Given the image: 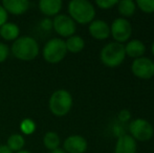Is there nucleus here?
<instances>
[{"mask_svg":"<svg viewBox=\"0 0 154 153\" xmlns=\"http://www.w3.org/2000/svg\"><path fill=\"white\" fill-rule=\"evenodd\" d=\"M69 17L79 24H89L94 20L95 8L87 0H71L68 3Z\"/></svg>","mask_w":154,"mask_h":153,"instance_id":"obj_1","label":"nucleus"},{"mask_svg":"<svg viewBox=\"0 0 154 153\" xmlns=\"http://www.w3.org/2000/svg\"><path fill=\"white\" fill-rule=\"evenodd\" d=\"M39 44L34 38L24 36L19 37L12 45V53L21 61H32L39 54Z\"/></svg>","mask_w":154,"mask_h":153,"instance_id":"obj_2","label":"nucleus"},{"mask_svg":"<svg viewBox=\"0 0 154 153\" xmlns=\"http://www.w3.org/2000/svg\"><path fill=\"white\" fill-rule=\"evenodd\" d=\"M126 58L125 46L122 43L109 42L101 49L100 59L102 63L109 68L120 66Z\"/></svg>","mask_w":154,"mask_h":153,"instance_id":"obj_3","label":"nucleus"},{"mask_svg":"<svg viewBox=\"0 0 154 153\" xmlns=\"http://www.w3.org/2000/svg\"><path fill=\"white\" fill-rule=\"evenodd\" d=\"M72 96L66 89H58L49 98L48 107L51 112L56 116H64L72 107Z\"/></svg>","mask_w":154,"mask_h":153,"instance_id":"obj_4","label":"nucleus"},{"mask_svg":"<svg viewBox=\"0 0 154 153\" xmlns=\"http://www.w3.org/2000/svg\"><path fill=\"white\" fill-rule=\"evenodd\" d=\"M67 54L65 41L60 38H53L43 47V58L46 62L56 64L61 62Z\"/></svg>","mask_w":154,"mask_h":153,"instance_id":"obj_5","label":"nucleus"},{"mask_svg":"<svg viewBox=\"0 0 154 153\" xmlns=\"http://www.w3.org/2000/svg\"><path fill=\"white\" fill-rule=\"evenodd\" d=\"M130 135L135 141L147 142L150 141L154 135V128L150 122L145 118H135L129 123Z\"/></svg>","mask_w":154,"mask_h":153,"instance_id":"obj_6","label":"nucleus"},{"mask_svg":"<svg viewBox=\"0 0 154 153\" xmlns=\"http://www.w3.org/2000/svg\"><path fill=\"white\" fill-rule=\"evenodd\" d=\"M132 35V26L128 19L119 18L114 19L110 25V36L114 39V42L123 43L128 42Z\"/></svg>","mask_w":154,"mask_h":153,"instance_id":"obj_7","label":"nucleus"},{"mask_svg":"<svg viewBox=\"0 0 154 153\" xmlns=\"http://www.w3.org/2000/svg\"><path fill=\"white\" fill-rule=\"evenodd\" d=\"M131 72L138 79H152L154 77V61L147 57L134 59L131 64Z\"/></svg>","mask_w":154,"mask_h":153,"instance_id":"obj_8","label":"nucleus"},{"mask_svg":"<svg viewBox=\"0 0 154 153\" xmlns=\"http://www.w3.org/2000/svg\"><path fill=\"white\" fill-rule=\"evenodd\" d=\"M53 29L61 37L69 38L73 36L77 31L75 22L69 16L64 14L57 15L53 20Z\"/></svg>","mask_w":154,"mask_h":153,"instance_id":"obj_9","label":"nucleus"},{"mask_svg":"<svg viewBox=\"0 0 154 153\" xmlns=\"http://www.w3.org/2000/svg\"><path fill=\"white\" fill-rule=\"evenodd\" d=\"M64 151L66 153H85L88 144L82 135L73 134L68 136L63 143Z\"/></svg>","mask_w":154,"mask_h":153,"instance_id":"obj_10","label":"nucleus"},{"mask_svg":"<svg viewBox=\"0 0 154 153\" xmlns=\"http://www.w3.org/2000/svg\"><path fill=\"white\" fill-rule=\"evenodd\" d=\"M88 32L92 38L97 40H105L110 36V25L101 19H94L89 23Z\"/></svg>","mask_w":154,"mask_h":153,"instance_id":"obj_11","label":"nucleus"},{"mask_svg":"<svg viewBox=\"0 0 154 153\" xmlns=\"http://www.w3.org/2000/svg\"><path fill=\"white\" fill-rule=\"evenodd\" d=\"M137 143L130 134H123L118 139L114 153H136Z\"/></svg>","mask_w":154,"mask_h":153,"instance_id":"obj_12","label":"nucleus"},{"mask_svg":"<svg viewBox=\"0 0 154 153\" xmlns=\"http://www.w3.org/2000/svg\"><path fill=\"white\" fill-rule=\"evenodd\" d=\"M1 5L10 14L22 15L29 10V1L27 0H3Z\"/></svg>","mask_w":154,"mask_h":153,"instance_id":"obj_13","label":"nucleus"},{"mask_svg":"<svg viewBox=\"0 0 154 153\" xmlns=\"http://www.w3.org/2000/svg\"><path fill=\"white\" fill-rule=\"evenodd\" d=\"M125 46V53L126 56L133 59H137L144 56L146 53V45L144 44L142 40L138 39H132L127 42V44L124 45Z\"/></svg>","mask_w":154,"mask_h":153,"instance_id":"obj_14","label":"nucleus"},{"mask_svg":"<svg viewBox=\"0 0 154 153\" xmlns=\"http://www.w3.org/2000/svg\"><path fill=\"white\" fill-rule=\"evenodd\" d=\"M61 0H41L39 2V10L43 15L47 17L57 16L62 8Z\"/></svg>","mask_w":154,"mask_h":153,"instance_id":"obj_15","label":"nucleus"},{"mask_svg":"<svg viewBox=\"0 0 154 153\" xmlns=\"http://www.w3.org/2000/svg\"><path fill=\"white\" fill-rule=\"evenodd\" d=\"M20 29L16 23L6 22L0 27V37L5 41H15L19 38Z\"/></svg>","mask_w":154,"mask_h":153,"instance_id":"obj_16","label":"nucleus"},{"mask_svg":"<svg viewBox=\"0 0 154 153\" xmlns=\"http://www.w3.org/2000/svg\"><path fill=\"white\" fill-rule=\"evenodd\" d=\"M65 45H66L67 51L72 54H79L85 47V41L81 36L73 35L67 38V40L65 41Z\"/></svg>","mask_w":154,"mask_h":153,"instance_id":"obj_17","label":"nucleus"},{"mask_svg":"<svg viewBox=\"0 0 154 153\" xmlns=\"http://www.w3.org/2000/svg\"><path fill=\"white\" fill-rule=\"evenodd\" d=\"M118 11L122 18H129L134 15L136 11V4L132 0H122V1H118Z\"/></svg>","mask_w":154,"mask_h":153,"instance_id":"obj_18","label":"nucleus"},{"mask_svg":"<svg viewBox=\"0 0 154 153\" xmlns=\"http://www.w3.org/2000/svg\"><path fill=\"white\" fill-rule=\"evenodd\" d=\"M43 144L48 150L54 151V150L59 149L61 139H60V136L58 135L57 132L48 131V132L45 133L44 137H43Z\"/></svg>","mask_w":154,"mask_h":153,"instance_id":"obj_19","label":"nucleus"},{"mask_svg":"<svg viewBox=\"0 0 154 153\" xmlns=\"http://www.w3.org/2000/svg\"><path fill=\"white\" fill-rule=\"evenodd\" d=\"M24 137L22 136L21 134H18V133H14L12 134L10 137L8 139V146L10 148L11 151H16V152H19L22 150V148L24 147Z\"/></svg>","mask_w":154,"mask_h":153,"instance_id":"obj_20","label":"nucleus"},{"mask_svg":"<svg viewBox=\"0 0 154 153\" xmlns=\"http://www.w3.org/2000/svg\"><path fill=\"white\" fill-rule=\"evenodd\" d=\"M135 4L136 8H138L142 12L146 14L154 13V0H137Z\"/></svg>","mask_w":154,"mask_h":153,"instance_id":"obj_21","label":"nucleus"},{"mask_svg":"<svg viewBox=\"0 0 154 153\" xmlns=\"http://www.w3.org/2000/svg\"><path fill=\"white\" fill-rule=\"evenodd\" d=\"M20 130L22 133L26 135H29L36 130V123L31 118H25L21 122L20 124Z\"/></svg>","mask_w":154,"mask_h":153,"instance_id":"obj_22","label":"nucleus"},{"mask_svg":"<svg viewBox=\"0 0 154 153\" xmlns=\"http://www.w3.org/2000/svg\"><path fill=\"white\" fill-rule=\"evenodd\" d=\"M95 4L102 10H110L118 4L116 0H97Z\"/></svg>","mask_w":154,"mask_h":153,"instance_id":"obj_23","label":"nucleus"},{"mask_svg":"<svg viewBox=\"0 0 154 153\" xmlns=\"http://www.w3.org/2000/svg\"><path fill=\"white\" fill-rule=\"evenodd\" d=\"M8 54H10V48L6 44L0 42V63L4 62L8 57Z\"/></svg>","mask_w":154,"mask_h":153,"instance_id":"obj_24","label":"nucleus"},{"mask_svg":"<svg viewBox=\"0 0 154 153\" xmlns=\"http://www.w3.org/2000/svg\"><path fill=\"white\" fill-rule=\"evenodd\" d=\"M118 118H119V121L122 123L128 122V121L131 118V112H130L128 109H123V110H121L120 112H119Z\"/></svg>","mask_w":154,"mask_h":153,"instance_id":"obj_25","label":"nucleus"},{"mask_svg":"<svg viewBox=\"0 0 154 153\" xmlns=\"http://www.w3.org/2000/svg\"><path fill=\"white\" fill-rule=\"evenodd\" d=\"M40 27L45 32H49L53 29V21L49 18H44L42 21L40 22Z\"/></svg>","mask_w":154,"mask_h":153,"instance_id":"obj_26","label":"nucleus"},{"mask_svg":"<svg viewBox=\"0 0 154 153\" xmlns=\"http://www.w3.org/2000/svg\"><path fill=\"white\" fill-rule=\"evenodd\" d=\"M6 22H8V12H6L3 6L0 4V27Z\"/></svg>","mask_w":154,"mask_h":153,"instance_id":"obj_27","label":"nucleus"},{"mask_svg":"<svg viewBox=\"0 0 154 153\" xmlns=\"http://www.w3.org/2000/svg\"><path fill=\"white\" fill-rule=\"evenodd\" d=\"M0 153H13L6 145H0Z\"/></svg>","mask_w":154,"mask_h":153,"instance_id":"obj_28","label":"nucleus"},{"mask_svg":"<svg viewBox=\"0 0 154 153\" xmlns=\"http://www.w3.org/2000/svg\"><path fill=\"white\" fill-rule=\"evenodd\" d=\"M49 153H66V152H65L64 150H62V149H60V148H59V149L54 150V151H51Z\"/></svg>","mask_w":154,"mask_h":153,"instance_id":"obj_29","label":"nucleus"},{"mask_svg":"<svg viewBox=\"0 0 154 153\" xmlns=\"http://www.w3.org/2000/svg\"><path fill=\"white\" fill-rule=\"evenodd\" d=\"M16 153H31V152H29V151H27V150H21V151L16 152Z\"/></svg>","mask_w":154,"mask_h":153,"instance_id":"obj_30","label":"nucleus"},{"mask_svg":"<svg viewBox=\"0 0 154 153\" xmlns=\"http://www.w3.org/2000/svg\"><path fill=\"white\" fill-rule=\"evenodd\" d=\"M151 51H152V54H153V56H154V41H153L152 45H151Z\"/></svg>","mask_w":154,"mask_h":153,"instance_id":"obj_31","label":"nucleus"}]
</instances>
